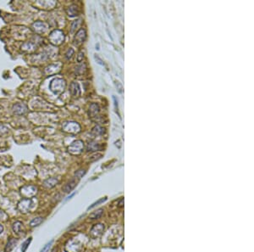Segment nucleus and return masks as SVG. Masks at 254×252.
Here are the masks:
<instances>
[{
    "label": "nucleus",
    "mask_w": 254,
    "mask_h": 252,
    "mask_svg": "<svg viewBox=\"0 0 254 252\" xmlns=\"http://www.w3.org/2000/svg\"><path fill=\"white\" fill-rule=\"evenodd\" d=\"M123 203H124V199H121L120 201V203H119V207H122L123 206Z\"/></svg>",
    "instance_id": "30"
},
{
    "label": "nucleus",
    "mask_w": 254,
    "mask_h": 252,
    "mask_svg": "<svg viewBox=\"0 0 254 252\" xmlns=\"http://www.w3.org/2000/svg\"><path fill=\"white\" fill-rule=\"evenodd\" d=\"M37 188L34 186H24L20 189V194L25 199H30L37 194Z\"/></svg>",
    "instance_id": "4"
},
{
    "label": "nucleus",
    "mask_w": 254,
    "mask_h": 252,
    "mask_svg": "<svg viewBox=\"0 0 254 252\" xmlns=\"http://www.w3.org/2000/svg\"><path fill=\"white\" fill-rule=\"evenodd\" d=\"M76 184H77V181L75 180V179H72V180H70L69 183H67L64 186L63 188V191L65 193H70L71 190H73V189H75V187L76 186Z\"/></svg>",
    "instance_id": "11"
},
{
    "label": "nucleus",
    "mask_w": 254,
    "mask_h": 252,
    "mask_svg": "<svg viewBox=\"0 0 254 252\" xmlns=\"http://www.w3.org/2000/svg\"><path fill=\"white\" fill-rule=\"evenodd\" d=\"M33 27H34V30L37 32H43L46 31V29H47V25H46L45 23L41 22V21H37V22L33 24Z\"/></svg>",
    "instance_id": "13"
},
{
    "label": "nucleus",
    "mask_w": 254,
    "mask_h": 252,
    "mask_svg": "<svg viewBox=\"0 0 254 252\" xmlns=\"http://www.w3.org/2000/svg\"><path fill=\"white\" fill-rule=\"evenodd\" d=\"M80 22V20H75L74 22L72 23L71 32H74V31L75 30V29H76V27H77V26H79Z\"/></svg>",
    "instance_id": "25"
},
{
    "label": "nucleus",
    "mask_w": 254,
    "mask_h": 252,
    "mask_svg": "<svg viewBox=\"0 0 254 252\" xmlns=\"http://www.w3.org/2000/svg\"><path fill=\"white\" fill-rule=\"evenodd\" d=\"M115 84H116V87H118V90H119V93H122V89H123V87L122 85L120 84V82H118V81H116L115 82Z\"/></svg>",
    "instance_id": "27"
},
{
    "label": "nucleus",
    "mask_w": 254,
    "mask_h": 252,
    "mask_svg": "<svg viewBox=\"0 0 254 252\" xmlns=\"http://www.w3.org/2000/svg\"><path fill=\"white\" fill-rule=\"evenodd\" d=\"M86 31H85V29H80L79 31H78V32L76 33V35H75V43L76 44V45H80V43H82L84 41H85V39H86Z\"/></svg>",
    "instance_id": "7"
},
{
    "label": "nucleus",
    "mask_w": 254,
    "mask_h": 252,
    "mask_svg": "<svg viewBox=\"0 0 254 252\" xmlns=\"http://www.w3.org/2000/svg\"><path fill=\"white\" fill-rule=\"evenodd\" d=\"M3 225H1V224H0V234H1L2 233H3Z\"/></svg>",
    "instance_id": "31"
},
{
    "label": "nucleus",
    "mask_w": 254,
    "mask_h": 252,
    "mask_svg": "<svg viewBox=\"0 0 254 252\" xmlns=\"http://www.w3.org/2000/svg\"><path fill=\"white\" fill-rule=\"evenodd\" d=\"M59 183V179L56 178H50L49 179H47L43 182V186L47 188V189H51L56 186Z\"/></svg>",
    "instance_id": "10"
},
{
    "label": "nucleus",
    "mask_w": 254,
    "mask_h": 252,
    "mask_svg": "<svg viewBox=\"0 0 254 252\" xmlns=\"http://www.w3.org/2000/svg\"><path fill=\"white\" fill-rule=\"evenodd\" d=\"M83 149V143L80 140H77L72 143L70 147H69V152L74 154V155H78Z\"/></svg>",
    "instance_id": "5"
},
{
    "label": "nucleus",
    "mask_w": 254,
    "mask_h": 252,
    "mask_svg": "<svg viewBox=\"0 0 254 252\" xmlns=\"http://www.w3.org/2000/svg\"><path fill=\"white\" fill-rule=\"evenodd\" d=\"M70 92L73 96L76 97V96H79L80 94V86L77 83H73L70 84Z\"/></svg>",
    "instance_id": "9"
},
{
    "label": "nucleus",
    "mask_w": 254,
    "mask_h": 252,
    "mask_svg": "<svg viewBox=\"0 0 254 252\" xmlns=\"http://www.w3.org/2000/svg\"><path fill=\"white\" fill-rule=\"evenodd\" d=\"M68 12V15L70 16H74V15H76L78 12V8L76 5H72L70 6V8L67 10Z\"/></svg>",
    "instance_id": "19"
},
{
    "label": "nucleus",
    "mask_w": 254,
    "mask_h": 252,
    "mask_svg": "<svg viewBox=\"0 0 254 252\" xmlns=\"http://www.w3.org/2000/svg\"><path fill=\"white\" fill-rule=\"evenodd\" d=\"M107 201V197H104V198H102V199H100V200H98V201H96L95 203L92 204V205H91V206H89V207H88V210L92 209V208H94L95 206H98L99 204L103 203V202H104V201Z\"/></svg>",
    "instance_id": "23"
},
{
    "label": "nucleus",
    "mask_w": 254,
    "mask_h": 252,
    "mask_svg": "<svg viewBox=\"0 0 254 252\" xmlns=\"http://www.w3.org/2000/svg\"><path fill=\"white\" fill-rule=\"evenodd\" d=\"M73 54H74V49H69L68 51H67V53H66V55H66V56H65L66 59H67V60L70 59Z\"/></svg>",
    "instance_id": "26"
},
{
    "label": "nucleus",
    "mask_w": 254,
    "mask_h": 252,
    "mask_svg": "<svg viewBox=\"0 0 254 252\" xmlns=\"http://www.w3.org/2000/svg\"><path fill=\"white\" fill-rule=\"evenodd\" d=\"M32 240V238H29V239H26V240L22 244V246H21V251L26 252V249L28 248L29 244H31Z\"/></svg>",
    "instance_id": "21"
},
{
    "label": "nucleus",
    "mask_w": 254,
    "mask_h": 252,
    "mask_svg": "<svg viewBox=\"0 0 254 252\" xmlns=\"http://www.w3.org/2000/svg\"><path fill=\"white\" fill-rule=\"evenodd\" d=\"M63 128L65 132H71V133H76V132H80V127L75 122H67L66 124H65Z\"/></svg>",
    "instance_id": "6"
},
{
    "label": "nucleus",
    "mask_w": 254,
    "mask_h": 252,
    "mask_svg": "<svg viewBox=\"0 0 254 252\" xmlns=\"http://www.w3.org/2000/svg\"><path fill=\"white\" fill-rule=\"evenodd\" d=\"M95 59H96V60H97V61H98L97 63L99 64V65H103V61H102V60H101V59H100V58L98 57L97 55H95Z\"/></svg>",
    "instance_id": "29"
},
{
    "label": "nucleus",
    "mask_w": 254,
    "mask_h": 252,
    "mask_svg": "<svg viewBox=\"0 0 254 252\" xmlns=\"http://www.w3.org/2000/svg\"><path fill=\"white\" fill-rule=\"evenodd\" d=\"M33 207V201L32 199H23L18 204V209L21 213H27Z\"/></svg>",
    "instance_id": "3"
},
{
    "label": "nucleus",
    "mask_w": 254,
    "mask_h": 252,
    "mask_svg": "<svg viewBox=\"0 0 254 252\" xmlns=\"http://www.w3.org/2000/svg\"><path fill=\"white\" fill-rule=\"evenodd\" d=\"M43 222V218L41 217H37L33 218L31 223H30V226L32 228H34V227H37L39 226Z\"/></svg>",
    "instance_id": "16"
},
{
    "label": "nucleus",
    "mask_w": 254,
    "mask_h": 252,
    "mask_svg": "<svg viewBox=\"0 0 254 252\" xmlns=\"http://www.w3.org/2000/svg\"><path fill=\"white\" fill-rule=\"evenodd\" d=\"M65 81L61 78H55L52 81L49 85V88L55 94H61L65 88Z\"/></svg>",
    "instance_id": "1"
},
{
    "label": "nucleus",
    "mask_w": 254,
    "mask_h": 252,
    "mask_svg": "<svg viewBox=\"0 0 254 252\" xmlns=\"http://www.w3.org/2000/svg\"><path fill=\"white\" fill-rule=\"evenodd\" d=\"M93 229H96V232H91V234L92 235L94 233H96V234L94 235V237H97V236H99L101 233H102V232L103 231V229H104V227L103 226V224H96L93 228H92Z\"/></svg>",
    "instance_id": "15"
},
{
    "label": "nucleus",
    "mask_w": 254,
    "mask_h": 252,
    "mask_svg": "<svg viewBox=\"0 0 254 252\" xmlns=\"http://www.w3.org/2000/svg\"><path fill=\"white\" fill-rule=\"evenodd\" d=\"M92 105L94 107V109L91 107V105L90 106V114L92 115H95L99 112V106L97 105V104H92Z\"/></svg>",
    "instance_id": "20"
},
{
    "label": "nucleus",
    "mask_w": 254,
    "mask_h": 252,
    "mask_svg": "<svg viewBox=\"0 0 254 252\" xmlns=\"http://www.w3.org/2000/svg\"><path fill=\"white\" fill-rule=\"evenodd\" d=\"M102 146L99 145V143H90L87 146V151H95V150H99L101 149Z\"/></svg>",
    "instance_id": "17"
},
{
    "label": "nucleus",
    "mask_w": 254,
    "mask_h": 252,
    "mask_svg": "<svg viewBox=\"0 0 254 252\" xmlns=\"http://www.w3.org/2000/svg\"><path fill=\"white\" fill-rule=\"evenodd\" d=\"M64 39H65L64 33L60 30H54L49 35V40L51 43L54 45H60V43H62Z\"/></svg>",
    "instance_id": "2"
},
{
    "label": "nucleus",
    "mask_w": 254,
    "mask_h": 252,
    "mask_svg": "<svg viewBox=\"0 0 254 252\" xmlns=\"http://www.w3.org/2000/svg\"><path fill=\"white\" fill-rule=\"evenodd\" d=\"M85 174H86V171L83 169H80L75 173V178H77L78 179H80Z\"/></svg>",
    "instance_id": "24"
},
{
    "label": "nucleus",
    "mask_w": 254,
    "mask_h": 252,
    "mask_svg": "<svg viewBox=\"0 0 254 252\" xmlns=\"http://www.w3.org/2000/svg\"><path fill=\"white\" fill-rule=\"evenodd\" d=\"M83 58H84V54H83L82 52H80V54H79V56H78L77 58L78 62H80V61L83 60Z\"/></svg>",
    "instance_id": "28"
},
{
    "label": "nucleus",
    "mask_w": 254,
    "mask_h": 252,
    "mask_svg": "<svg viewBox=\"0 0 254 252\" xmlns=\"http://www.w3.org/2000/svg\"><path fill=\"white\" fill-rule=\"evenodd\" d=\"M103 215V210L99 209L96 211V212H92L91 215L89 216V218L91 220H95V219H99Z\"/></svg>",
    "instance_id": "14"
},
{
    "label": "nucleus",
    "mask_w": 254,
    "mask_h": 252,
    "mask_svg": "<svg viewBox=\"0 0 254 252\" xmlns=\"http://www.w3.org/2000/svg\"><path fill=\"white\" fill-rule=\"evenodd\" d=\"M17 243V240L14 238H10L8 240V243L6 244L5 249H4V252H11L13 250L14 247H15V244Z\"/></svg>",
    "instance_id": "12"
},
{
    "label": "nucleus",
    "mask_w": 254,
    "mask_h": 252,
    "mask_svg": "<svg viewBox=\"0 0 254 252\" xmlns=\"http://www.w3.org/2000/svg\"><path fill=\"white\" fill-rule=\"evenodd\" d=\"M53 243H54V240H51L49 241V243H47L43 246V248L42 249H41V252H49V249H50V248H51L52 244H53Z\"/></svg>",
    "instance_id": "22"
},
{
    "label": "nucleus",
    "mask_w": 254,
    "mask_h": 252,
    "mask_svg": "<svg viewBox=\"0 0 254 252\" xmlns=\"http://www.w3.org/2000/svg\"><path fill=\"white\" fill-rule=\"evenodd\" d=\"M22 223L21 222H15L14 224H13V231L16 233H19L21 231V228H22Z\"/></svg>",
    "instance_id": "18"
},
{
    "label": "nucleus",
    "mask_w": 254,
    "mask_h": 252,
    "mask_svg": "<svg viewBox=\"0 0 254 252\" xmlns=\"http://www.w3.org/2000/svg\"><path fill=\"white\" fill-rule=\"evenodd\" d=\"M13 111L16 115H24L27 111V107L22 103H18L13 106Z\"/></svg>",
    "instance_id": "8"
}]
</instances>
